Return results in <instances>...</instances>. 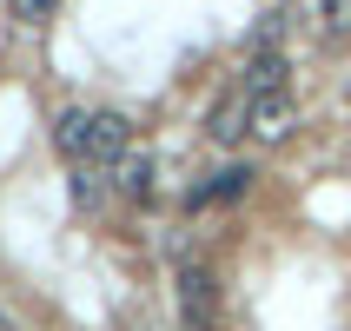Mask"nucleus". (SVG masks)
<instances>
[{
  "instance_id": "1",
  "label": "nucleus",
  "mask_w": 351,
  "mask_h": 331,
  "mask_svg": "<svg viewBox=\"0 0 351 331\" xmlns=\"http://www.w3.org/2000/svg\"><path fill=\"white\" fill-rule=\"evenodd\" d=\"M126 153H133V119L113 106L86 113V166H119Z\"/></svg>"
},
{
  "instance_id": "2",
  "label": "nucleus",
  "mask_w": 351,
  "mask_h": 331,
  "mask_svg": "<svg viewBox=\"0 0 351 331\" xmlns=\"http://www.w3.org/2000/svg\"><path fill=\"white\" fill-rule=\"evenodd\" d=\"M173 292H179V318L186 325H213L219 318V272L213 265H179Z\"/></svg>"
},
{
  "instance_id": "3",
  "label": "nucleus",
  "mask_w": 351,
  "mask_h": 331,
  "mask_svg": "<svg viewBox=\"0 0 351 331\" xmlns=\"http://www.w3.org/2000/svg\"><path fill=\"white\" fill-rule=\"evenodd\" d=\"M292 133H298V99H292V93L252 99V126H245V139H252V146H285Z\"/></svg>"
},
{
  "instance_id": "4",
  "label": "nucleus",
  "mask_w": 351,
  "mask_h": 331,
  "mask_svg": "<svg viewBox=\"0 0 351 331\" xmlns=\"http://www.w3.org/2000/svg\"><path fill=\"white\" fill-rule=\"evenodd\" d=\"M285 79H292V60L278 47H258L245 60V73H239V86H245V99H272V93H285Z\"/></svg>"
},
{
  "instance_id": "5",
  "label": "nucleus",
  "mask_w": 351,
  "mask_h": 331,
  "mask_svg": "<svg viewBox=\"0 0 351 331\" xmlns=\"http://www.w3.org/2000/svg\"><path fill=\"white\" fill-rule=\"evenodd\" d=\"M245 126H252V99H245V86L219 93V106L206 113V139H213V146H239Z\"/></svg>"
},
{
  "instance_id": "6",
  "label": "nucleus",
  "mask_w": 351,
  "mask_h": 331,
  "mask_svg": "<svg viewBox=\"0 0 351 331\" xmlns=\"http://www.w3.org/2000/svg\"><path fill=\"white\" fill-rule=\"evenodd\" d=\"M252 193V166H219L206 186H193L186 193V206H232V199Z\"/></svg>"
},
{
  "instance_id": "7",
  "label": "nucleus",
  "mask_w": 351,
  "mask_h": 331,
  "mask_svg": "<svg viewBox=\"0 0 351 331\" xmlns=\"http://www.w3.org/2000/svg\"><path fill=\"white\" fill-rule=\"evenodd\" d=\"M153 173H159V166H153V153L139 146V153H126V159L113 166V186H119L126 199H153Z\"/></svg>"
},
{
  "instance_id": "8",
  "label": "nucleus",
  "mask_w": 351,
  "mask_h": 331,
  "mask_svg": "<svg viewBox=\"0 0 351 331\" xmlns=\"http://www.w3.org/2000/svg\"><path fill=\"white\" fill-rule=\"evenodd\" d=\"M53 146H60V159L86 166V106H66V113L53 119Z\"/></svg>"
},
{
  "instance_id": "9",
  "label": "nucleus",
  "mask_w": 351,
  "mask_h": 331,
  "mask_svg": "<svg viewBox=\"0 0 351 331\" xmlns=\"http://www.w3.org/2000/svg\"><path fill=\"white\" fill-rule=\"evenodd\" d=\"M106 199V166H73V206H99Z\"/></svg>"
},
{
  "instance_id": "10",
  "label": "nucleus",
  "mask_w": 351,
  "mask_h": 331,
  "mask_svg": "<svg viewBox=\"0 0 351 331\" xmlns=\"http://www.w3.org/2000/svg\"><path fill=\"white\" fill-rule=\"evenodd\" d=\"M318 34H325V40H351V0H325V14H318Z\"/></svg>"
},
{
  "instance_id": "11",
  "label": "nucleus",
  "mask_w": 351,
  "mask_h": 331,
  "mask_svg": "<svg viewBox=\"0 0 351 331\" xmlns=\"http://www.w3.org/2000/svg\"><path fill=\"white\" fill-rule=\"evenodd\" d=\"M60 0H14V20H27V27H40V20H53Z\"/></svg>"
},
{
  "instance_id": "12",
  "label": "nucleus",
  "mask_w": 351,
  "mask_h": 331,
  "mask_svg": "<svg viewBox=\"0 0 351 331\" xmlns=\"http://www.w3.org/2000/svg\"><path fill=\"white\" fill-rule=\"evenodd\" d=\"M186 331H213V325H186Z\"/></svg>"
},
{
  "instance_id": "13",
  "label": "nucleus",
  "mask_w": 351,
  "mask_h": 331,
  "mask_svg": "<svg viewBox=\"0 0 351 331\" xmlns=\"http://www.w3.org/2000/svg\"><path fill=\"white\" fill-rule=\"evenodd\" d=\"M345 106H351V79H345Z\"/></svg>"
},
{
  "instance_id": "14",
  "label": "nucleus",
  "mask_w": 351,
  "mask_h": 331,
  "mask_svg": "<svg viewBox=\"0 0 351 331\" xmlns=\"http://www.w3.org/2000/svg\"><path fill=\"white\" fill-rule=\"evenodd\" d=\"M345 166H351V146H345Z\"/></svg>"
}]
</instances>
